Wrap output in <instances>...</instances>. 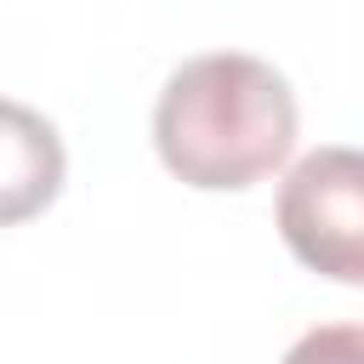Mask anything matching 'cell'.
I'll list each match as a JSON object with an SVG mask.
<instances>
[{"instance_id": "4", "label": "cell", "mask_w": 364, "mask_h": 364, "mask_svg": "<svg viewBox=\"0 0 364 364\" xmlns=\"http://www.w3.org/2000/svg\"><path fill=\"white\" fill-rule=\"evenodd\" d=\"M284 364H364V330L358 324H318L284 353Z\"/></svg>"}, {"instance_id": "1", "label": "cell", "mask_w": 364, "mask_h": 364, "mask_svg": "<svg viewBox=\"0 0 364 364\" xmlns=\"http://www.w3.org/2000/svg\"><path fill=\"white\" fill-rule=\"evenodd\" d=\"M154 148L188 188H250L273 176L296 148V91L262 57H193L165 80L154 102Z\"/></svg>"}, {"instance_id": "2", "label": "cell", "mask_w": 364, "mask_h": 364, "mask_svg": "<svg viewBox=\"0 0 364 364\" xmlns=\"http://www.w3.org/2000/svg\"><path fill=\"white\" fill-rule=\"evenodd\" d=\"M279 233L313 273L364 279V165L353 148H313L279 188Z\"/></svg>"}, {"instance_id": "3", "label": "cell", "mask_w": 364, "mask_h": 364, "mask_svg": "<svg viewBox=\"0 0 364 364\" xmlns=\"http://www.w3.org/2000/svg\"><path fill=\"white\" fill-rule=\"evenodd\" d=\"M68 154L46 114L0 97V228L40 216L63 188Z\"/></svg>"}]
</instances>
